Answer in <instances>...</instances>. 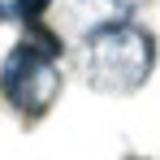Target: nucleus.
Here are the masks:
<instances>
[{
    "instance_id": "f257e3e1",
    "label": "nucleus",
    "mask_w": 160,
    "mask_h": 160,
    "mask_svg": "<svg viewBox=\"0 0 160 160\" xmlns=\"http://www.w3.org/2000/svg\"><path fill=\"white\" fill-rule=\"evenodd\" d=\"M61 52L65 39L56 35L43 18L26 22L22 39L9 48L4 65H0V95L9 100V108L26 121L48 117L52 104L65 91V74H61Z\"/></svg>"
},
{
    "instance_id": "f03ea898",
    "label": "nucleus",
    "mask_w": 160,
    "mask_h": 160,
    "mask_svg": "<svg viewBox=\"0 0 160 160\" xmlns=\"http://www.w3.org/2000/svg\"><path fill=\"white\" fill-rule=\"evenodd\" d=\"M82 78L104 95H134L156 69V35L134 18L82 35Z\"/></svg>"
},
{
    "instance_id": "7ed1b4c3",
    "label": "nucleus",
    "mask_w": 160,
    "mask_h": 160,
    "mask_svg": "<svg viewBox=\"0 0 160 160\" xmlns=\"http://www.w3.org/2000/svg\"><path fill=\"white\" fill-rule=\"evenodd\" d=\"M61 9H65V18L87 35V30H95V26H108V22H126V18H134L138 0H61Z\"/></svg>"
},
{
    "instance_id": "20e7f679",
    "label": "nucleus",
    "mask_w": 160,
    "mask_h": 160,
    "mask_svg": "<svg viewBox=\"0 0 160 160\" xmlns=\"http://www.w3.org/2000/svg\"><path fill=\"white\" fill-rule=\"evenodd\" d=\"M0 22H22V0H0Z\"/></svg>"
},
{
    "instance_id": "39448f33",
    "label": "nucleus",
    "mask_w": 160,
    "mask_h": 160,
    "mask_svg": "<svg viewBox=\"0 0 160 160\" xmlns=\"http://www.w3.org/2000/svg\"><path fill=\"white\" fill-rule=\"evenodd\" d=\"M121 160H147V156H121Z\"/></svg>"
}]
</instances>
